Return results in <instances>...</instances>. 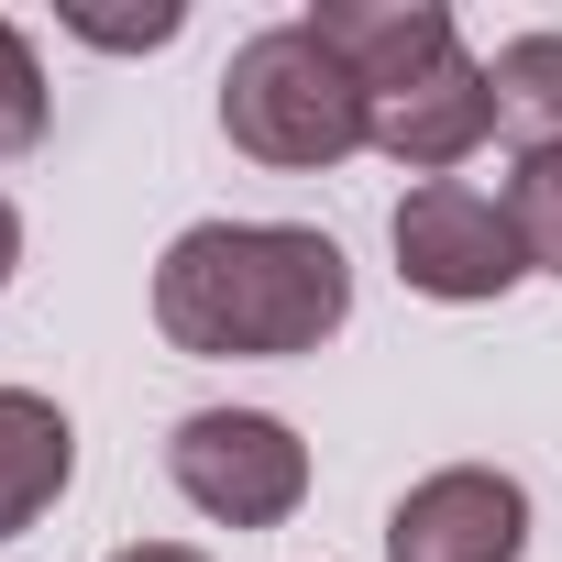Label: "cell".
<instances>
[{
	"label": "cell",
	"mask_w": 562,
	"mask_h": 562,
	"mask_svg": "<svg viewBox=\"0 0 562 562\" xmlns=\"http://www.w3.org/2000/svg\"><path fill=\"white\" fill-rule=\"evenodd\" d=\"M353 321V265L310 221H188L155 265V331L199 364H288Z\"/></svg>",
	"instance_id": "cell-1"
},
{
	"label": "cell",
	"mask_w": 562,
	"mask_h": 562,
	"mask_svg": "<svg viewBox=\"0 0 562 562\" xmlns=\"http://www.w3.org/2000/svg\"><path fill=\"white\" fill-rule=\"evenodd\" d=\"M321 45L364 89V144L408 177H452L496 133L485 56H463V23L441 0H321Z\"/></svg>",
	"instance_id": "cell-2"
},
{
	"label": "cell",
	"mask_w": 562,
	"mask_h": 562,
	"mask_svg": "<svg viewBox=\"0 0 562 562\" xmlns=\"http://www.w3.org/2000/svg\"><path fill=\"white\" fill-rule=\"evenodd\" d=\"M221 133H232V155H254V166L321 177V166L364 155V89H353V67L321 45V23H265V34H243L232 67H221Z\"/></svg>",
	"instance_id": "cell-3"
},
{
	"label": "cell",
	"mask_w": 562,
	"mask_h": 562,
	"mask_svg": "<svg viewBox=\"0 0 562 562\" xmlns=\"http://www.w3.org/2000/svg\"><path fill=\"white\" fill-rule=\"evenodd\" d=\"M166 474L221 529H288L299 496H310V441L276 419V408H199V419H177Z\"/></svg>",
	"instance_id": "cell-4"
},
{
	"label": "cell",
	"mask_w": 562,
	"mask_h": 562,
	"mask_svg": "<svg viewBox=\"0 0 562 562\" xmlns=\"http://www.w3.org/2000/svg\"><path fill=\"white\" fill-rule=\"evenodd\" d=\"M386 243H397V276H408L419 299H441V310L507 299L518 276H529V254H518V221H507V199H496V188H474V177H419V188L397 199Z\"/></svg>",
	"instance_id": "cell-5"
},
{
	"label": "cell",
	"mask_w": 562,
	"mask_h": 562,
	"mask_svg": "<svg viewBox=\"0 0 562 562\" xmlns=\"http://www.w3.org/2000/svg\"><path fill=\"white\" fill-rule=\"evenodd\" d=\"M529 551V485L496 463H441L386 507V562H518Z\"/></svg>",
	"instance_id": "cell-6"
},
{
	"label": "cell",
	"mask_w": 562,
	"mask_h": 562,
	"mask_svg": "<svg viewBox=\"0 0 562 562\" xmlns=\"http://www.w3.org/2000/svg\"><path fill=\"white\" fill-rule=\"evenodd\" d=\"M67 474H78L67 408L34 397V386H0V540H23V529L67 496Z\"/></svg>",
	"instance_id": "cell-7"
},
{
	"label": "cell",
	"mask_w": 562,
	"mask_h": 562,
	"mask_svg": "<svg viewBox=\"0 0 562 562\" xmlns=\"http://www.w3.org/2000/svg\"><path fill=\"white\" fill-rule=\"evenodd\" d=\"M485 89H496V133L529 155V144H562V34H507L485 56Z\"/></svg>",
	"instance_id": "cell-8"
},
{
	"label": "cell",
	"mask_w": 562,
	"mask_h": 562,
	"mask_svg": "<svg viewBox=\"0 0 562 562\" xmlns=\"http://www.w3.org/2000/svg\"><path fill=\"white\" fill-rule=\"evenodd\" d=\"M507 221H518V254H529V276H562V144H529V155H507Z\"/></svg>",
	"instance_id": "cell-9"
},
{
	"label": "cell",
	"mask_w": 562,
	"mask_h": 562,
	"mask_svg": "<svg viewBox=\"0 0 562 562\" xmlns=\"http://www.w3.org/2000/svg\"><path fill=\"white\" fill-rule=\"evenodd\" d=\"M45 111H56L45 56L23 45V23H0V155H34L45 144Z\"/></svg>",
	"instance_id": "cell-10"
},
{
	"label": "cell",
	"mask_w": 562,
	"mask_h": 562,
	"mask_svg": "<svg viewBox=\"0 0 562 562\" xmlns=\"http://www.w3.org/2000/svg\"><path fill=\"white\" fill-rule=\"evenodd\" d=\"M177 23H188V12H144V23H100V12H67V34H89V45H111V56H122V45H177Z\"/></svg>",
	"instance_id": "cell-11"
},
{
	"label": "cell",
	"mask_w": 562,
	"mask_h": 562,
	"mask_svg": "<svg viewBox=\"0 0 562 562\" xmlns=\"http://www.w3.org/2000/svg\"><path fill=\"white\" fill-rule=\"evenodd\" d=\"M111 562H210V551H188V540H133V551H111Z\"/></svg>",
	"instance_id": "cell-12"
},
{
	"label": "cell",
	"mask_w": 562,
	"mask_h": 562,
	"mask_svg": "<svg viewBox=\"0 0 562 562\" xmlns=\"http://www.w3.org/2000/svg\"><path fill=\"white\" fill-rule=\"evenodd\" d=\"M12 265H23V210L0 199V288H12Z\"/></svg>",
	"instance_id": "cell-13"
}]
</instances>
